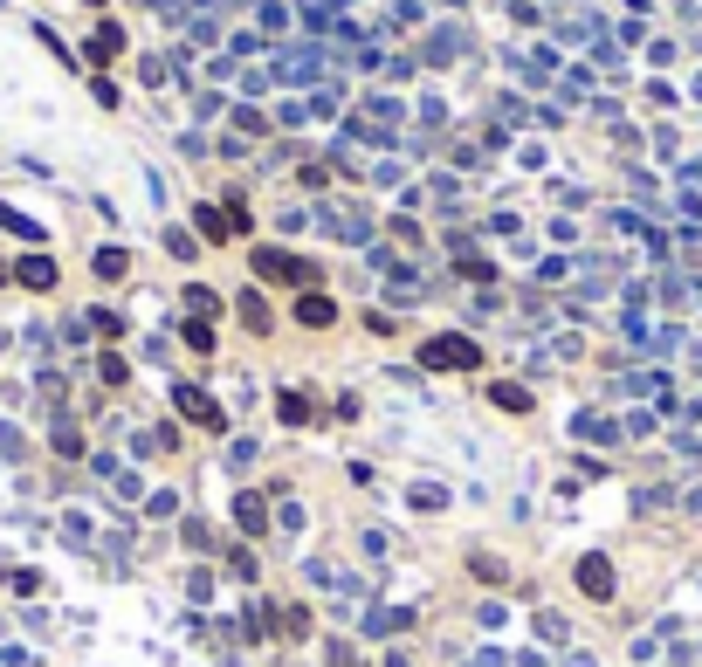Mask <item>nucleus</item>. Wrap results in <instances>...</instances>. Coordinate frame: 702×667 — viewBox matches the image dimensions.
<instances>
[{
    "label": "nucleus",
    "mask_w": 702,
    "mask_h": 667,
    "mask_svg": "<svg viewBox=\"0 0 702 667\" xmlns=\"http://www.w3.org/2000/svg\"><path fill=\"white\" fill-rule=\"evenodd\" d=\"M578 585H585V591H613V571H606V565H578Z\"/></svg>",
    "instance_id": "obj_1"
},
{
    "label": "nucleus",
    "mask_w": 702,
    "mask_h": 667,
    "mask_svg": "<svg viewBox=\"0 0 702 667\" xmlns=\"http://www.w3.org/2000/svg\"><path fill=\"white\" fill-rule=\"evenodd\" d=\"M21 283H35V289H49V283H55V269H49V261H21Z\"/></svg>",
    "instance_id": "obj_2"
}]
</instances>
